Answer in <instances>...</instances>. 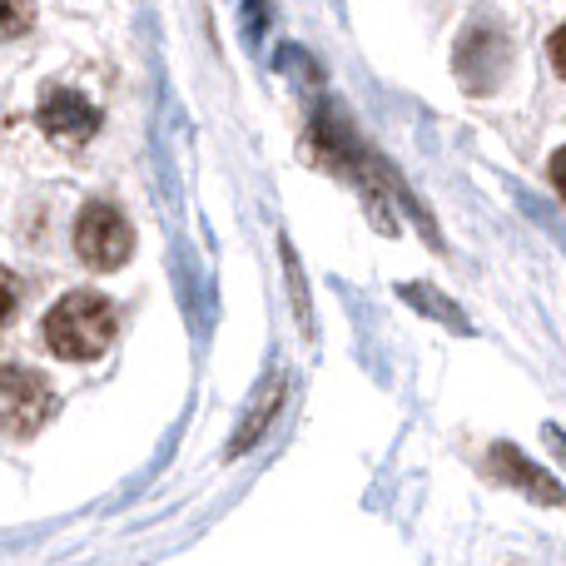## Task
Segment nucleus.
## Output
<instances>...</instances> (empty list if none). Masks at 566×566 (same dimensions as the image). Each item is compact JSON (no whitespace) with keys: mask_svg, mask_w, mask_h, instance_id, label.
<instances>
[{"mask_svg":"<svg viewBox=\"0 0 566 566\" xmlns=\"http://www.w3.org/2000/svg\"><path fill=\"white\" fill-rule=\"evenodd\" d=\"M115 338V308L105 293H65L55 308L45 313V348L65 363H90L109 348Z\"/></svg>","mask_w":566,"mask_h":566,"instance_id":"obj_1","label":"nucleus"},{"mask_svg":"<svg viewBox=\"0 0 566 566\" xmlns=\"http://www.w3.org/2000/svg\"><path fill=\"white\" fill-rule=\"evenodd\" d=\"M75 254H80V264L95 269V274H115V269H125L129 254H135V229H129V219L119 214L115 205L95 199V205H85L75 219Z\"/></svg>","mask_w":566,"mask_h":566,"instance_id":"obj_2","label":"nucleus"},{"mask_svg":"<svg viewBox=\"0 0 566 566\" xmlns=\"http://www.w3.org/2000/svg\"><path fill=\"white\" fill-rule=\"evenodd\" d=\"M50 412H55L50 382L40 378L35 368L6 363V368H0V432H10V438H35Z\"/></svg>","mask_w":566,"mask_h":566,"instance_id":"obj_3","label":"nucleus"},{"mask_svg":"<svg viewBox=\"0 0 566 566\" xmlns=\"http://www.w3.org/2000/svg\"><path fill=\"white\" fill-rule=\"evenodd\" d=\"M35 119H40V129H45L50 139H60V145H70V149L85 145V139H95V129H99V109L90 105L80 90H65V85L45 90Z\"/></svg>","mask_w":566,"mask_h":566,"instance_id":"obj_4","label":"nucleus"},{"mask_svg":"<svg viewBox=\"0 0 566 566\" xmlns=\"http://www.w3.org/2000/svg\"><path fill=\"white\" fill-rule=\"evenodd\" d=\"M492 462H497V472H502V478H512L522 492H527V497H537V502H562V488H557V482H552L547 472H537V468H532V462L522 458V452L512 448V442H502V448H492Z\"/></svg>","mask_w":566,"mask_h":566,"instance_id":"obj_5","label":"nucleus"},{"mask_svg":"<svg viewBox=\"0 0 566 566\" xmlns=\"http://www.w3.org/2000/svg\"><path fill=\"white\" fill-rule=\"evenodd\" d=\"M35 25V0H0V40H15Z\"/></svg>","mask_w":566,"mask_h":566,"instance_id":"obj_6","label":"nucleus"},{"mask_svg":"<svg viewBox=\"0 0 566 566\" xmlns=\"http://www.w3.org/2000/svg\"><path fill=\"white\" fill-rule=\"evenodd\" d=\"M15 313H20V279L10 274V269H0V328H6Z\"/></svg>","mask_w":566,"mask_h":566,"instance_id":"obj_7","label":"nucleus"},{"mask_svg":"<svg viewBox=\"0 0 566 566\" xmlns=\"http://www.w3.org/2000/svg\"><path fill=\"white\" fill-rule=\"evenodd\" d=\"M547 55H552V70H557V75L566 80V25H562V30H552Z\"/></svg>","mask_w":566,"mask_h":566,"instance_id":"obj_8","label":"nucleus"},{"mask_svg":"<svg viewBox=\"0 0 566 566\" xmlns=\"http://www.w3.org/2000/svg\"><path fill=\"white\" fill-rule=\"evenodd\" d=\"M552 185H557V195H562V205H566V149L552 155Z\"/></svg>","mask_w":566,"mask_h":566,"instance_id":"obj_9","label":"nucleus"}]
</instances>
